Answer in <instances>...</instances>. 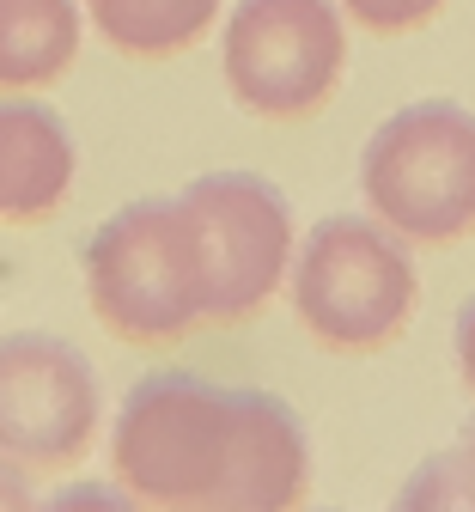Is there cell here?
I'll return each mask as SVG.
<instances>
[{
  "label": "cell",
  "instance_id": "13",
  "mask_svg": "<svg viewBox=\"0 0 475 512\" xmlns=\"http://www.w3.org/2000/svg\"><path fill=\"white\" fill-rule=\"evenodd\" d=\"M457 378H463V391H475V299L457 311Z\"/></svg>",
  "mask_w": 475,
  "mask_h": 512
},
{
  "label": "cell",
  "instance_id": "6",
  "mask_svg": "<svg viewBox=\"0 0 475 512\" xmlns=\"http://www.w3.org/2000/svg\"><path fill=\"white\" fill-rule=\"evenodd\" d=\"M220 74L262 122L317 116L348 74L342 0H238L220 37Z\"/></svg>",
  "mask_w": 475,
  "mask_h": 512
},
{
  "label": "cell",
  "instance_id": "9",
  "mask_svg": "<svg viewBox=\"0 0 475 512\" xmlns=\"http://www.w3.org/2000/svg\"><path fill=\"white\" fill-rule=\"evenodd\" d=\"M80 55V0H0V92H43Z\"/></svg>",
  "mask_w": 475,
  "mask_h": 512
},
{
  "label": "cell",
  "instance_id": "14",
  "mask_svg": "<svg viewBox=\"0 0 475 512\" xmlns=\"http://www.w3.org/2000/svg\"><path fill=\"white\" fill-rule=\"evenodd\" d=\"M31 470L13 464V458H0V506H31Z\"/></svg>",
  "mask_w": 475,
  "mask_h": 512
},
{
  "label": "cell",
  "instance_id": "5",
  "mask_svg": "<svg viewBox=\"0 0 475 512\" xmlns=\"http://www.w3.org/2000/svg\"><path fill=\"white\" fill-rule=\"evenodd\" d=\"M183 226L195 244V275H201V311L208 324H238V317L262 311L287 287L293 263V202L281 183L256 171H208L177 189Z\"/></svg>",
  "mask_w": 475,
  "mask_h": 512
},
{
  "label": "cell",
  "instance_id": "11",
  "mask_svg": "<svg viewBox=\"0 0 475 512\" xmlns=\"http://www.w3.org/2000/svg\"><path fill=\"white\" fill-rule=\"evenodd\" d=\"M396 506H409V512H475V421L463 427L457 445H445L427 464H415V476L402 482Z\"/></svg>",
  "mask_w": 475,
  "mask_h": 512
},
{
  "label": "cell",
  "instance_id": "7",
  "mask_svg": "<svg viewBox=\"0 0 475 512\" xmlns=\"http://www.w3.org/2000/svg\"><path fill=\"white\" fill-rule=\"evenodd\" d=\"M104 397L92 360L43 330L0 336V458L67 470L98 445Z\"/></svg>",
  "mask_w": 475,
  "mask_h": 512
},
{
  "label": "cell",
  "instance_id": "2",
  "mask_svg": "<svg viewBox=\"0 0 475 512\" xmlns=\"http://www.w3.org/2000/svg\"><path fill=\"white\" fill-rule=\"evenodd\" d=\"M287 299L305 336H317L329 354H378L409 330L421 275L409 244L384 220L329 214L293 244Z\"/></svg>",
  "mask_w": 475,
  "mask_h": 512
},
{
  "label": "cell",
  "instance_id": "4",
  "mask_svg": "<svg viewBox=\"0 0 475 512\" xmlns=\"http://www.w3.org/2000/svg\"><path fill=\"white\" fill-rule=\"evenodd\" d=\"M360 196L402 244H457L475 232V110L415 98L390 110L360 153Z\"/></svg>",
  "mask_w": 475,
  "mask_h": 512
},
{
  "label": "cell",
  "instance_id": "12",
  "mask_svg": "<svg viewBox=\"0 0 475 512\" xmlns=\"http://www.w3.org/2000/svg\"><path fill=\"white\" fill-rule=\"evenodd\" d=\"M445 0H342V13L360 25V31H378V37H402V31H421Z\"/></svg>",
  "mask_w": 475,
  "mask_h": 512
},
{
  "label": "cell",
  "instance_id": "3",
  "mask_svg": "<svg viewBox=\"0 0 475 512\" xmlns=\"http://www.w3.org/2000/svg\"><path fill=\"white\" fill-rule=\"evenodd\" d=\"M80 269H86L92 317L128 348H165L208 324L195 244L177 196H141L116 208L86 238Z\"/></svg>",
  "mask_w": 475,
  "mask_h": 512
},
{
  "label": "cell",
  "instance_id": "1",
  "mask_svg": "<svg viewBox=\"0 0 475 512\" xmlns=\"http://www.w3.org/2000/svg\"><path fill=\"white\" fill-rule=\"evenodd\" d=\"M110 464L134 506L165 512H293L311 500L305 421L201 372H147L110 421Z\"/></svg>",
  "mask_w": 475,
  "mask_h": 512
},
{
  "label": "cell",
  "instance_id": "10",
  "mask_svg": "<svg viewBox=\"0 0 475 512\" xmlns=\"http://www.w3.org/2000/svg\"><path fill=\"white\" fill-rule=\"evenodd\" d=\"M80 7L104 31V43L134 61L183 55L220 19V0H80Z\"/></svg>",
  "mask_w": 475,
  "mask_h": 512
},
{
  "label": "cell",
  "instance_id": "8",
  "mask_svg": "<svg viewBox=\"0 0 475 512\" xmlns=\"http://www.w3.org/2000/svg\"><path fill=\"white\" fill-rule=\"evenodd\" d=\"M80 171V147L67 122L19 92H0V226L49 220Z\"/></svg>",
  "mask_w": 475,
  "mask_h": 512
}]
</instances>
